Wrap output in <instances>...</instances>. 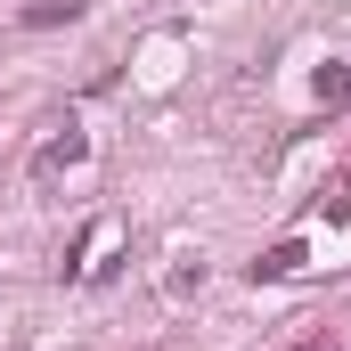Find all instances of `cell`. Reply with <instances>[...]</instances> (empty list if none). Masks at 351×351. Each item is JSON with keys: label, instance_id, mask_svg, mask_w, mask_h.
<instances>
[{"label": "cell", "instance_id": "obj_1", "mask_svg": "<svg viewBox=\"0 0 351 351\" xmlns=\"http://www.w3.org/2000/svg\"><path fill=\"white\" fill-rule=\"evenodd\" d=\"M58 16L74 25V16H82V0H33V8H25V25H58Z\"/></svg>", "mask_w": 351, "mask_h": 351}, {"label": "cell", "instance_id": "obj_2", "mask_svg": "<svg viewBox=\"0 0 351 351\" xmlns=\"http://www.w3.org/2000/svg\"><path fill=\"white\" fill-rule=\"evenodd\" d=\"M294 351H327V343H294Z\"/></svg>", "mask_w": 351, "mask_h": 351}]
</instances>
